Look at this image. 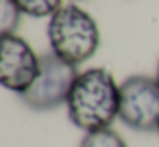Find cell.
Wrapping results in <instances>:
<instances>
[{
  "instance_id": "5",
  "label": "cell",
  "mask_w": 159,
  "mask_h": 147,
  "mask_svg": "<svg viewBox=\"0 0 159 147\" xmlns=\"http://www.w3.org/2000/svg\"><path fill=\"white\" fill-rule=\"evenodd\" d=\"M39 74V57L17 34H2L0 39V82L5 89L22 94Z\"/></svg>"
},
{
  "instance_id": "8",
  "label": "cell",
  "mask_w": 159,
  "mask_h": 147,
  "mask_svg": "<svg viewBox=\"0 0 159 147\" xmlns=\"http://www.w3.org/2000/svg\"><path fill=\"white\" fill-rule=\"evenodd\" d=\"M21 10L16 7L12 0H2L0 5V31L2 34H16L21 22Z\"/></svg>"
},
{
  "instance_id": "4",
  "label": "cell",
  "mask_w": 159,
  "mask_h": 147,
  "mask_svg": "<svg viewBox=\"0 0 159 147\" xmlns=\"http://www.w3.org/2000/svg\"><path fill=\"white\" fill-rule=\"evenodd\" d=\"M118 118L135 132L159 128V82L147 75H130L120 84Z\"/></svg>"
},
{
  "instance_id": "10",
  "label": "cell",
  "mask_w": 159,
  "mask_h": 147,
  "mask_svg": "<svg viewBox=\"0 0 159 147\" xmlns=\"http://www.w3.org/2000/svg\"><path fill=\"white\" fill-rule=\"evenodd\" d=\"M157 132H159V128H157Z\"/></svg>"
},
{
  "instance_id": "6",
  "label": "cell",
  "mask_w": 159,
  "mask_h": 147,
  "mask_svg": "<svg viewBox=\"0 0 159 147\" xmlns=\"http://www.w3.org/2000/svg\"><path fill=\"white\" fill-rule=\"evenodd\" d=\"M22 14L29 17H52L57 10L62 9V0H12Z\"/></svg>"
},
{
  "instance_id": "3",
  "label": "cell",
  "mask_w": 159,
  "mask_h": 147,
  "mask_svg": "<svg viewBox=\"0 0 159 147\" xmlns=\"http://www.w3.org/2000/svg\"><path fill=\"white\" fill-rule=\"evenodd\" d=\"M79 72L74 65L63 62L55 53L39 57V74L19 99L34 111H52L67 104V98Z\"/></svg>"
},
{
  "instance_id": "2",
  "label": "cell",
  "mask_w": 159,
  "mask_h": 147,
  "mask_svg": "<svg viewBox=\"0 0 159 147\" xmlns=\"http://www.w3.org/2000/svg\"><path fill=\"white\" fill-rule=\"evenodd\" d=\"M99 27L80 7L69 3L57 10L48 22V41L52 53L67 63L87 62L99 48Z\"/></svg>"
},
{
  "instance_id": "1",
  "label": "cell",
  "mask_w": 159,
  "mask_h": 147,
  "mask_svg": "<svg viewBox=\"0 0 159 147\" xmlns=\"http://www.w3.org/2000/svg\"><path fill=\"white\" fill-rule=\"evenodd\" d=\"M120 111V85L106 68H89L77 75L67 98L69 120L82 132L110 128Z\"/></svg>"
},
{
  "instance_id": "9",
  "label": "cell",
  "mask_w": 159,
  "mask_h": 147,
  "mask_svg": "<svg viewBox=\"0 0 159 147\" xmlns=\"http://www.w3.org/2000/svg\"><path fill=\"white\" fill-rule=\"evenodd\" d=\"M156 80L159 82V65H157V77H156Z\"/></svg>"
},
{
  "instance_id": "7",
  "label": "cell",
  "mask_w": 159,
  "mask_h": 147,
  "mask_svg": "<svg viewBox=\"0 0 159 147\" xmlns=\"http://www.w3.org/2000/svg\"><path fill=\"white\" fill-rule=\"evenodd\" d=\"M79 147H128L123 137H120L115 130L104 128L98 132L86 133L80 140Z\"/></svg>"
}]
</instances>
